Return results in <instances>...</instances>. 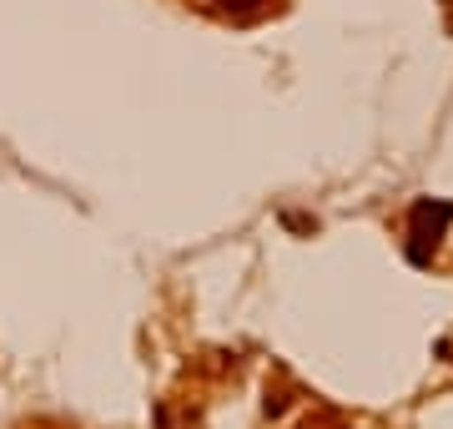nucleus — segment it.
Masks as SVG:
<instances>
[{
  "label": "nucleus",
  "instance_id": "1",
  "mask_svg": "<svg viewBox=\"0 0 453 429\" xmlns=\"http://www.w3.org/2000/svg\"><path fill=\"white\" fill-rule=\"evenodd\" d=\"M449 222H453V202H434V198L413 202V213H408V258L413 263H428L434 248L443 243Z\"/></svg>",
  "mask_w": 453,
  "mask_h": 429
},
{
  "label": "nucleus",
  "instance_id": "2",
  "mask_svg": "<svg viewBox=\"0 0 453 429\" xmlns=\"http://www.w3.org/2000/svg\"><path fill=\"white\" fill-rule=\"evenodd\" d=\"M222 5H232V11H257L262 0H222Z\"/></svg>",
  "mask_w": 453,
  "mask_h": 429
}]
</instances>
